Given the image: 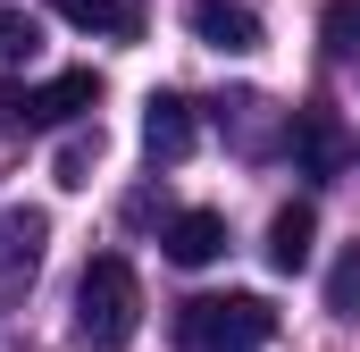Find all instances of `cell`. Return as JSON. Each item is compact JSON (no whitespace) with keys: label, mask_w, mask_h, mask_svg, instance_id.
<instances>
[{"label":"cell","mask_w":360,"mask_h":352,"mask_svg":"<svg viewBox=\"0 0 360 352\" xmlns=\"http://www.w3.org/2000/svg\"><path fill=\"white\" fill-rule=\"evenodd\" d=\"M134 327H143V285H134V268L117 260V252H101V260L76 277V344L126 352Z\"/></svg>","instance_id":"1"},{"label":"cell","mask_w":360,"mask_h":352,"mask_svg":"<svg viewBox=\"0 0 360 352\" xmlns=\"http://www.w3.org/2000/svg\"><path fill=\"white\" fill-rule=\"evenodd\" d=\"M276 310L260 294H193L176 310V344L184 352H269Z\"/></svg>","instance_id":"2"},{"label":"cell","mask_w":360,"mask_h":352,"mask_svg":"<svg viewBox=\"0 0 360 352\" xmlns=\"http://www.w3.org/2000/svg\"><path fill=\"white\" fill-rule=\"evenodd\" d=\"M68 25H84V34H109V42H134L143 34V8L134 0H51Z\"/></svg>","instance_id":"10"},{"label":"cell","mask_w":360,"mask_h":352,"mask_svg":"<svg viewBox=\"0 0 360 352\" xmlns=\"http://www.w3.org/2000/svg\"><path fill=\"white\" fill-rule=\"evenodd\" d=\"M310 244H319V210H310V201H285V210L269 218V268L276 277L310 268Z\"/></svg>","instance_id":"9"},{"label":"cell","mask_w":360,"mask_h":352,"mask_svg":"<svg viewBox=\"0 0 360 352\" xmlns=\"http://www.w3.org/2000/svg\"><path fill=\"white\" fill-rule=\"evenodd\" d=\"M285 143H293V168L302 176H344V160H352V134H344V118L327 101H302L285 118Z\"/></svg>","instance_id":"4"},{"label":"cell","mask_w":360,"mask_h":352,"mask_svg":"<svg viewBox=\"0 0 360 352\" xmlns=\"http://www.w3.org/2000/svg\"><path fill=\"white\" fill-rule=\"evenodd\" d=\"M92 168H101V126L59 143V184H68V193H84V184H92Z\"/></svg>","instance_id":"11"},{"label":"cell","mask_w":360,"mask_h":352,"mask_svg":"<svg viewBox=\"0 0 360 352\" xmlns=\"http://www.w3.org/2000/svg\"><path fill=\"white\" fill-rule=\"evenodd\" d=\"M34 51H42V25H34L25 8H0V59H8V68H25Z\"/></svg>","instance_id":"14"},{"label":"cell","mask_w":360,"mask_h":352,"mask_svg":"<svg viewBox=\"0 0 360 352\" xmlns=\"http://www.w3.org/2000/svg\"><path fill=\"white\" fill-rule=\"evenodd\" d=\"M319 34H327V51H335V59H360V0H327Z\"/></svg>","instance_id":"12"},{"label":"cell","mask_w":360,"mask_h":352,"mask_svg":"<svg viewBox=\"0 0 360 352\" xmlns=\"http://www.w3.org/2000/svg\"><path fill=\"white\" fill-rule=\"evenodd\" d=\"M327 310H335V319H360V244L327 268Z\"/></svg>","instance_id":"13"},{"label":"cell","mask_w":360,"mask_h":352,"mask_svg":"<svg viewBox=\"0 0 360 352\" xmlns=\"http://www.w3.org/2000/svg\"><path fill=\"white\" fill-rule=\"evenodd\" d=\"M193 143H201V126H193V101H184V92H151V101H143V151H151L160 168H176Z\"/></svg>","instance_id":"6"},{"label":"cell","mask_w":360,"mask_h":352,"mask_svg":"<svg viewBox=\"0 0 360 352\" xmlns=\"http://www.w3.org/2000/svg\"><path fill=\"white\" fill-rule=\"evenodd\" d=\"M218 252H226V218L218 210H176L168 218V260L176 268H210Z\"/></svg>","instance_id":"8"},{"label":"cell","mask_w":360,"mask_h":352,"mask_svg":"<svg viewBox=\"0 0 360 352\" xmlns=\"http://www.w3.org/2000/svg\"><path fill=\"white\" fill-rule=\"evenodd\" d=\"M42 244H51V218H42V210H25V201H8V210H0V294L34 285Z\"/></svg>","instance_id":"5"},{"label":"cell","mask_w":360,"mask_h":352,"mask_svg":"<svg viewBox=\"0 0 360 352\" xmlns=\"http://www.w3.org/2000/svg\"><path fill=\"white\" fill-rule=\"evenodd\" d=\"M193 34H201L210 51H226V59L260 51V17H252L243 0H193Z\"/></svg>","instance_id":"7"},{"label":"cell","mask_w":360,"mask_h":352,"mask_svg":"<svg viewBox=\"0 0 360 352\" xmlns=\"http://www.w3.org/2000/svg\"><path fill=\"white\" fill-rule=\"evenodd\" d=\"M101 101V76L92 68H68L51 84H0V134H42V126H68Z\"/></svg>","instance_id":"3"}]
</instances>
